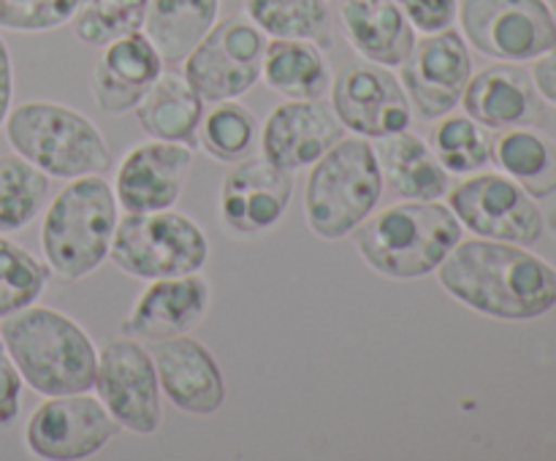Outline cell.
Wrapping results in <instances>:
<instances>
[{"label":"cell","instance_id":"obj_5","mask_svg":"<svg viewBox=\"0 0 556 461\" xmlns=\"http://www.w3.org/2000/svg\"><path fill=\"white\" fill-rule=\"evenodd\" d=\"M3 125L11 150L47 177L76 179L112 168L114 157L101 130L92 119L63 103H20L11 108Z\"/></svg>","mask_w":556,"mask_h":461},{"label":"cell","instance_id":"obj_19","mask_svg":"<svg viewBox=\"0 0 556 461\" xmlns=\"http://www.w3.org/2000/svg\"><path fill=\"white\" fill-rule=\"evenodd\" d=\"M210 302L212 287L204 277H199V271L152 280L125 318L123 334L155 342L190 334L204 320Z\"/></svg>","mask_w":556,"mask_h":461},{"label":"cell","instance_id":"obj_29","mask_svg":"<svg viewBox=\"0 0 556 461\" xmlns=\"http://www.w3.org/2000/svg\"><path fill=\"white\" fill-rule=\"evenodd\" d=\"M49 177L25 157L0 155V233L22 231L43 209Z\"/></svg>","mask_w":556,"mask_h":461},{"label":"cell","instance_id":"obj_9","mask_svg":"<svg viewBox=\"0 0 556 461\" xmlns=\"http://www.w3.org/2000/svg\"><path fill=\"white\" fill-rule=\"evenodd\" d=\"M462 36L486 57L525 63L556 47V25L546 0H462Z\"/></svg>","mask_w":556,"mask_h":461},{"label":"cell","instance_id":"obj_13","mask_svg":"<svg viewBox=\"0 0 556 461\" xmlns=\"http://www.w3.org/2000/svg\"><path fill=\"white\" fill-rule=\"evenodd\" d=\"M472 76V57L467 41L454 27L427 33L413 43L410 54L400 65V81L410 106L424 119H440L462 103Z\"/></svg>","mask_w":556,"mask_h":461},{"label":"cell","instance_id":"obj_31","mask_svg":"<svg viewBox=\"0 0 556 461\" xmlns=\"http://www.w3.org/2000/svg\"><path fill=\"white\" fill-rule=\"evenodd\" d=\"M150 0H79L71 27L87 47L103 49L106 43L144 27Z\"/></svg>","mask_w":556,"mask_h":461},{"label":"cell","instance_id":"obj_6","mask_svg":"<svg viewBox=\"0 0 556 461\" xmlns=\"http://www.w3.org/2000/svg\"><path fill=\"white\" fill-rule=\"evenodd\" d=\"M383 193V171L367 139H342L313 163L304 190V215L309 231L326 242L356 231Z\"/></svg>","mask_w":556,"mask_h":461},{"label":"cell","instance_id":"obj_20","mask_svg":"<svg viewBox=\"0 0 556 461\" xmlns=\"http://www.w3.org/2000/svg\"><path fill=\"white\" fill-rule=\"evenodd\" d=\"M163 57L147 33L136 30L106 43L92 68V98L106 114L134 112L163 74Z\"/></svg>","mask_w":556,"mask_h":461},{"label":"cell","instance_id":"obj_34","mask_svg":"<svg viewBox=\"0 0 556 461\" xmlns=\"http://www.w3.org/2000/svg\"><path fill=\"white\" fill-rule=\"evenodd\" d=\"M79 0H0V30L43 33L65 25Z\"/></svg>","mask_w":556,"mask_h":461},{"label":"cell","instance_id":"obj_25","mask_svg":"<svg viewBox=\"0 0 556 461\" xmlns=\"http://www.w3.org/2000/svg\"><path fill=\"white\" fill-rule=\"evenodd\" d=\"M134 112L141 130L152 139L193 144L201 117H204V98L185 79V74L168 71L157 76V81Z\"/></svg>","mask_w":556,"mask_h":461},{"label":"cell","instance_id":"obj_12","mask_svg":"<svg viewBox=\"0 0 556 461\" xmlns=\"http://www.w3.org/2000/svg\"><path fill=\"white\" fill-rule=\"evenodd\" d=\"M117 432V421L90 390L47 396L27 421L25 445L38 459L79 461L106 448Z\"/></svg>","mask_w":556,"mask_h":461},{"label":"cell","instance_id":"obj_22","mask_svg":"<svg viewBox=\"0 0 556 461\" xmlns=\"http://www.w3.org/2000/svg\"><path fill=\"white\" fill-rule=\"evenodd\" d=\"M340 22L351 47L386 68H400L416 43V27L396 0H342Z\"/></svg>","mask_w":556,"mask_h":461},{"label":"cell","instance_id":"obj_17","mask_svg":"<svg viewBox=\"0 0 556 461\" xmlns=\"http://www.w3.org/2000/svg\"><path fill=\"white\" fill-rule=\"evenodd\" d=\"M345 139V125L334 114L331 103L286 101L271 108L261 130V152L269 163L299 171L318 163L337 141Z\"/></svg>","mask_w":556,"mask_h":461},{"label":"cell","instance_id":"obj_27","mask_svg":"<svg viewBox=\"0 0 556 461\" xmlns=\"http://www.w3.org/2000/svg\"><path fill=\"white\" fill-rule=\"evenodd\" d=\"M492 157L530 195L556 193V146L530 128H508L492 146Z\"/></svg>","mask_w":556,"mask_h":461},{"label":"cell","instance_id":"obj_28","mask_svg":"<svg viewBox=\"0 0 556 461\" xmlns=\"http://www.w3.org/2000/svg\"><path fill=\"white\" fill-rule=\"evenodd\" d=\"M244 14L266 33V38H304L324 49L334 43L326 0H244Z\"/></svg>","mask_w":556,"mask_h":461},{"label":"cell","instance_id":"obj_35","mask_svg":"<svg viewBox=\"0 0 556 461\" xmlns=\"http://www.w3.org/2000/svg\"><path fill=\"white\" fill-rule=\"evenodd\" d=\"M418 33H440L454 25L459 0H396Z\"/></svg>","mask_w":556,"mask_h":461},{"label":"cell","instance_id":"obj_36","mask_svg":"<svg viewBox=\"0 0 556 461\" xmlns=\"http://www.w3.org/2000/svg\"><path fill=\"white\" fill-rule=\"evenodd\" d=\"M22 385H25V380H22L14 358H11L3 340H0V428L11 426L20 415Z\"/></svg>","mask_w":556,"mask_h":461},{"label":"cell","instance_id":"obj_10","mask_svg":"<svg viewBox=\"0 0 556 461\" xmlns=\"http://www.w3.org/2000/svg\"><path fill=\"white\" fill-rule=\"evenodd\" d=\"M92 390L119 428L147 437L163 421L161 383L150 350L134 336L109 340L98 350Z\"/></svg>","mask_w":556,"mask_h":461},{"label":"cell","instance_id":"obj_11","mask_svg":"<svg viewBox=\"0 0 556 461\" xmlns=\"http://www.w3.org/2000/svg\"><path fill=\"white\" fill-rule=\"evenodd\" d=\"M451 193V212L462 228L481 239L530 247L543 236V215L532 195L503 174H478L456 184Z\"/></svg>","mask_w":556,"mask_h":461},{"label":"cell","instance_id":"obj_30","mask_svg":"<svg viewBox=\"0 0 556 461\" xmlns=\"http://www.w3.org/2000/svg\"><path fill=\"white\" fill-rule=\"evenodd\" d=\"M195 139L215 161H244L255 150V114L237 101H217L201 117Z\"/></svg>","mask_w":556,"mask_h":461},{"label":"cell","instance_id":"obj_37","mask_svg":"<svg viewBox=\"0 0 556 461\" xmlns=\"http://www.w3.org/2000/svg\"><path fill=\"white\" fill-rule=\"evenodd\" d=\"M532 81H535V90L556 106V47L538 57L535 68H532Z\"/></svg>","mask_w":556,"mask_h":461},{"label":"cell","instance_id":"obj_26","mask_svg":"<svg viewBox=\"0 0 556 461\" xmlns=\"http://www.w3.org/2000/svg\"><path fill=\"white\" fill-rule=\"evenodd\" d=\"M220 0H150L144 33L163 63H182L215 27Z\"/></svg>","mask_w":556,"mask_h":461},{"label":"cell","instance_id":"obj_3","mask_svg":"<svg viewBox=\"0 0 556 461\" xmlns=\"http://www.w3.org/2000/svg\"><path fill=\"white\" fill-rule=\"evenodd\" d=\"M462 242V222L440 201H402L356 228L364 264L389 280H421Z\"/></svg>","mask_w":556,"mask_h":461},{"label":"cell","instance_id":"obj_7","mask_svg":"<svg viewBox=\"0 0 556 461\" xmlns=\"http://www.w3.org/2000/svg\"><path fill=\"white\" fill-rule=\"evenodd\" d=\"M109 255L125 274L152 282L204 269L210 242L199 222L174 209L128 212L117 220Z\"/></svg>","mask_w":556,"mask_h":461},{"label":"cell","instance_id":"obj_33","mask_svg":"<svg viewBox=\"0 0 556 461\" xmlns=\"http://www.w3.org/2000/svg\"><path fill=\"white\" fill-rule=\"evenodd\" d=\"M432 152L448 174H472L492 161V141L470 117H440L432 128Z\"/></svg>","mask_w":556,"mask_h":461},{"label":"cell","instance_id":"obj_4","mask_svg":"<svg viewBox=\"0 0 556 461\" xmlns=\"http://www.w3.org/2000/svg\"><path fill=\"white\" fill-rule=\"evenodd\" d=\"M117 199L103 174L76 177L49 204L41 222V253L49 271L74 282L92 274L112 249Z\"/></svg>","mask_w":556,"mask_h":461},{"label":"cell","instance_id":"obj_38","mask_svg":"<svg viewBox=\"0 0 556 461\" xmlns=\"http://www.w3.org/2000/svg\"><path fill=\"white\" fill-rule=\"evenodd\" d=\"M11 98H14V68H11L9 47L0 38V128L11 112Z\"/></svg>","mask_w":556,"mask_h":461},{"label":"cell","instance_id":"obj_18","mask_svg":"<svg viewBox=\"0 0 556 461\" xmlns=\"http://www.w3.org/2000/svg\"><path fill=\"white\" fill-rule=\"evenodd\" d=\"M157 383L177 410L190 415H215L226 401V383L215 356L190 334L157 340L150 347Z\"/></svg>","mask_w":556,"mask_h":461},{"label":"cell","instance_id":"obj_2","mask_svg":"<svg viewBox=\"0 0 556 461\" xmlns=\"http://www.w3.org/2000/svg\"><path fill=\"white\" fill-rule=\"evenodd\" d=\"M0 340L22 380L41 396L87 394L96 383L98 350L90 334L52 307H30L0 320Z\"/></svg>","mask_w":556,"mask_h":461},{"label":"cell","instance_id":"obj_16","mask_svg":"<svg viewBox=\"0 0 556 461\" xmlns=\"http://www.w3.org/2000/svg\"><path fill=\"white\" fill-rule=\"evenodd\" d=\"M193 166V150L179 141L152 139L125 155L114 177V199L125 212L174 209Z\"/></svg>","mask_w":556,"mask_h":461},{"label":"cell","instance_id":"obj_24","mask_svg":"<svg viewBox=\"0 0 556 461\" xmlns=\"http://www.w3.org/2000/svg\"><path fill=\"white\" fill-rule=\"evenodd\" d=\"M261 79L288 101H315L331 90V65L324 47L304 38H271L264 49Z\"/></svg>","mask_w":556,"mask_h":461},{"label":"cell","instance_id":"obj_21","mask_svg":"<svg viewBox=\"0 0 556 461\" xmlns=\"http://www.w3.org/2000/svg\"><path fill=\"white\" fill-rule=\"evenodd\" d=\"M462 103H465L467 117L476 119L483 128H527L541 119L535 81L525 68L510 63L489 65L470 76Z\"/></svg>","mask_w":556,"mask_h":461},{"label":"cell","instance_id":"obj_1","mask_svg":"<svg viewBox=\"0 0 556 461\" xmlns=\"http://www.w3.org/2000/svg\"><path fill=\"white\" fill-rule=\"evenodd\" d=\"M438 280L448 296L500 320H532L556 304V269L521 244L470 239L440 264Z\"/></svg>","mask_w":556,"mask_h":461},{"label":"cell","instance_id":"obj_23","mask_svg":"<svg viewBox=\"0 0 556 461\" xmlns=\"http://www.w3.org/2000/svg\"><path fill=\"white\" fill-rule=\"evenodd\" d=\"M378 161L383 182L405 201H440L451 190V174L432 152L421 136L402 130V133L380 139Z\"/></svg>","mask_w":556,"mask_h":461},{"label":"cell","instance_id":"obj_39","mask_svg":"<svg viewBox=\"0 0 556 461\" xmlns=\"http://www.w3.org/2000/svg\"><path fill=\"white\" fill-rule=\"evenodd\" d=\"M548 9H552V16H554V25H556V0H548Z\"/></svg>","mask_w":556,"mask_h":461},{"label":"cell","instance_id":"obj_8","mask_svg":"<svg viewBox=\"0 0 556 461\" xmlns=\"http://www.w3.org/2000/svg\"><path fill=\"white\" fill-rule=\"evenodd\" d=\"M266 41L248 14L226 16L182 60L185 79L204 101H233L261 81Z\"/></svg>","mask_w":556,"mask_h":461},{"label":"cell","instance_id":"obj_32","mask_svg":"<svg viewBox=\"0 0 556 461\" xmlns=\"http://www.w3.org/2000/svg\"><path fill=\"white\" fill-rule=\"evenodd\" d=\"M49 280V266L27 247L0 233V320L38 302Z\"/></svg>","mask_w":556,"mask_h":461},{"label":"cell","instance_id":"obj_14","mask_svg":"<svg viewBox=\"0 0 556 461\" xmlns=\"http://www.w3.org/2000/svg\"><path fill=\"white\" fill-rule=\"evenodd\" d=\"M331 108L345 130L386 139L410 128L413 106L400 76L378 63H353L331 81Z\"/></svg>","mask_w":556,"mask_h":461},{"label":"cell","instance_id":"obj_15","mask_svg":"<svg viewBox=\"0 0 556 461\" xmlns=\"http://www.w3.org/2000/svg\"><path fill=\"white\" fill-rule=\"evenodd\" d=\"M293 195L291 171L266 157H244L226 171L220 184V217L228 233L242 239L275 231Z\"/></svg>","mask_w":556,"mask_h":461}]
</instances>
